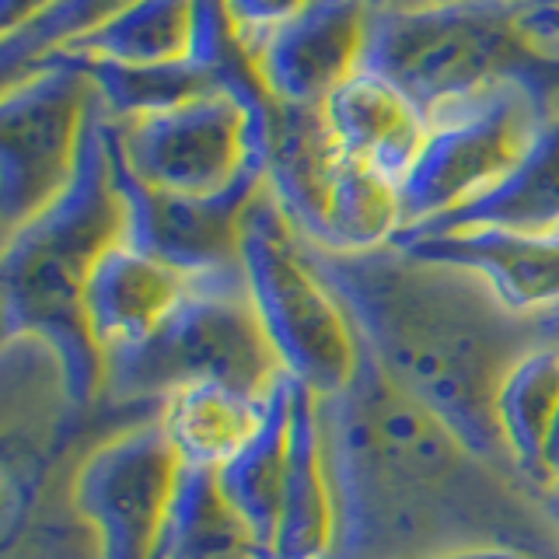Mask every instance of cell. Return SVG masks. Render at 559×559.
<instances>
[{
  "mask_svg": "<svg viewBox=\"0 0 559 559\" xmlns=\"http://www.w3.org/2000/svg\"><path fill=\"white\" fill-rule=\"evenodd\" d=\"M116 241H122V200L109 154V112L95 95L78 165L60 197L4 241L8 336L46 343L78 406H87L105 381L102 349L84 322V280Z\"/></svg>",
  "mask_w": 559,
  "mask_h": 559,
  "instance_id": "obj_2",
  "label": "cell"
},
{
  "mask_svg": "<svg viewBox=\"0 0 559 559\" xmlns=\"http://www.w3.org/2000/svg\"><path fill=\"white\" fill-rule=\"evenodd\" d=\"M532 11H559V0H528Z\"/></svg>",
  "mask_w": 559,
  "mask_h": 559,
  "instance_id": "obj_31",
  "label": "cell"
},
{
  "mask_svg": "<svg viewBox=\"0 0 559 559\" xmlns=\"http://www.w3.org/2000/svg\"><path fill=\"white\" fill-rule=\"evenodd\" d=\"M367 11V0H308L249 49L266 95L276 105H322L360 63Z\"/></svg>",
  "mask_w": 559,
  "mask_h": 559,
  "instance_id": "obj_11",
  "label": "cell"
},
{
  "mask_svg": "<svg viewBox=\"0 0 559 559\" xmlns=\"http://www.w3.org/2000/svg\"><path fill=\"white\" fill-rule=\"evenodd\" d=\"M224 4H227V14H231L241 49L249 52L280 25H287L308 0H224Z\"/></svg>",
  "mask_w": 559,
  "mask_h": 559,
  "instance_id": "obj_26",
  "label": "cell"
},
{
  "mask_svg": "<svg viewBox=\"0 0 559 559\" xmlns=\"http://www.w3.org/2000/svg\"><path fill=\"white\" fill-rule=\"evenodd\" d=\"M127 4H133V0H52L43 14H35L32 22H25L22 28L8 32L4 39H0L4 81L39 57H46V52H52L57 46L78 39V35H87L102 22H109V17L119 14Z\"/></svg>",
  "mask_w": 559,
  "mask_h": 559,
  "instance_id": "obj_25",
  "label": "cell"
},
{
  "mask_svg": "<svg viewBox=\"0 0 559 559\" xmlns=\"http://www.w3.org/2000/svg\"><path fill=\"white\" fill-rule=\"evenodd\" d=\"M186 276L162 266L127 241L105 249L84 280V322L105 354L151 336L154 325L175 308Z\"/></svg>",
  "mask_w": 559,
  "mask_h": 559,
  "instance_id": "obj_15",
  "label": "cell"
},
{
  "mask_svg": "<svg viewBox=\"0 0 559 559\" xmlns=\"http://www.w3.org/2000/svg\"><path fill=\"white\" fill-rule=\"evenodd\" d=\"M262 416L266 399L238 392L224 381H192L162 402L157 419L182 465L217 472L252 441Z\"/></svg>",
  "mask_w": 559,
  "mask_h": 559,
  "instance_id": "obj_19",
  "label": "cell"
},
{
  "mask_svg": "<svg viewBox=\"0 0 559 559\" xmlns=\"http://www.w3.org/2000/svg\"><path fill=\"white\" fill-rule=\"evenodd\" d=\"M49 4L52 0H0V28H4V35L22 28L35 14H43Z\"/></svg>",
  "mask_w": 559,
  "mask_h": 559,
  "instance_id": "obj_28",
  "label": "cell"
},
{
  "mask_svg": "<svg viewBox=\"0 0 559 559\" xmlns=\"http://www.w3.org/2000/svg\"><path fill=\"white\" fill-rule=\"evenodd\" d=\"M179 468L162 419L122 430L87 454L74 479V507L95 528V559L154 556Z\"/></svg>",
  "mask_w": 559,
  "mask_h": 559,
  "instance_id": "obj_10",
  "label": "cell"
},
{
  "mask_svg": "<svg viewBox=\"0 0 559 559\" xmlns=\"http://www.w3.org/2000/svg\"><path fill=\"white\" fill-rule=\"evenodd\" d=\"M371 8H399V4H427V0H367Z\"/></svg>",
  "mask_w": 559,
  "mask_h": 559,
  "instance_id": "obj_30",
  "label": "cell"
},
{
  "mask_svg": "<svg viewBox=\"0 0 559 559\" xmlns=\"http://www.w3.org/2000/svg\"><path fill=\"white\" fill-rule=\"evenodd\" d=\"M238 249L255 319L280 367L319 399L346 392L364 360L357 332L266 186L245 210Z\"/></svg>",
  "mask_w": 559,
  "mask_h": 559,
  "instance_id": "obj_5",
  "label": "cell"
},
{
  "mask_svg": "<svg viewBox=\"0 0 559 559\" xmlns=\"http://www.w3.org/2000/svg\"><path fill=\"white\" fill-rule=\"evenodd\" d=\"M518 4H524V8H528V0H518Z\"/></svg>",
  "mask_w": 559,
  "mask_h": 559,
  "instance_id": "obj_32",
  "label": "cell"
},
{
  "mask_svg": "<svg viewBox=\"0 0 559 559\" xmlns=\"http://www.w3.org/2000/svg\"><path fill=\"white\" fill-rule=\"evenodd\" d=\"M95 81L81 57L52 49L4 81L0 98V217L17 231L60 197L78 165Z\"/></svg>",
  "mask_w": 559,
  "mask_h": 559,
  "instance_id": "obj_8",
  "label": "cell"
},
{
  "mask_svg": "<svg viewBox=\"0 0 559 559\" xmlns=\"http://www.w3.org/2000/svg\"><path fill=\"white\" fill-rule=\"evenodd\" d=\"M192 0H133L109 22L78 35L57 49L87 60L116 63H165L189 52Z\"/></svg>",
  "mask_w": 559,
  "mask_h": 559,
  "instance_id": "obj_23",
  "label": "cell"
},
{
  "mask_svg": "<svg viewBox=\"0 0 559 559\" xmlns=\"http://www.w3.org/2000/svg\"><path fill=\"white\" fill-rule=\"evenodd\" d=\"M305 255L343 305L360 354L472 454L511 462L497 427V392L535 349L532 340L546 343L538 322L511 314L472 273L413 259L395 245L332 252L305 241Z\"/></svg>",
  "mask_w": 559,
  "mask_h": 559,
  "instance_id": "obj_1",
  "label": "cell"
},
{
  "mask_svg": "<svg viewBox=\"0 0 559 559\" xmlns=\"http://www.w3.org/2000/svg\"><path fill=\"white\" fill-rule=\"evenodd\" d=\"M542 468H546V479L559 486V409L549 424V433H546V448H542Z\"/></svg>",
  "mask_w": 559,
  "mask_h": 559,
  "instance_id": "obj_29",
  "label": "cell"
},
{
  "mask_svg": "<svg viewBox=\"0 0 559 559\" xmlns=\"http://www.w3.org/2000/svg\"><path fill=\"white\" fill-rule=\"evenodd\" d=\"M322 112L340 151L381 171L395 186L409 175L427 140V116L389 81L367 70H354L322 102Z\"/></svg>",
  "mask_w": 559,
  "mask_h": 559,
  "instance_id": "obj_16",
  "label": "cell"
},
{
  "mask_svg": "<svg viewBox=\"0 0 559 559\" xmlns=\"http://www.w3.org/2000/svg\"><path fill=\"white\" fill-rule=\"evenodd\" d=\"M402 231L399 186L357 157H343L325 214V245L332 252H371Z\"/></svg>",
  "mask_w": 559,
  "mask_h": 559,
  "instance_id": "obj_24",
  "label": "cell"
},
{
  "mask_svg": "<svg viewBox=\"0 0 559 559\" xmlns=\"http://www.w3.org/2000/svg\"><path fill=\"white\" fill-rule=\"evenodd\" d=\"M270 127L273 98L252 63L203 98L122 122L112 119L127 168L144 186L175 197H214L227 189L252 162L270 157Z\"/></svg>",
  "mask_w": 559,
  "mask_h": 559,
  "instance_id": "obj_6",
  "label": "cell"
},
{
  "mask_svg": "<svg viewBox=\"0 0 559 559\" xmlns=\"http://www.w3.org/2000/svg\"><path fill=\"white\" fill-rule=\"evenodd\" d=\"M556 105L542 102L521 81H493L430 109L427 140L399 186L402 231L486 192L518 162Z\"/></svg>",
  "mask_w": 559,
  "mask_h": 559,
  "instance_id": "obj_7",
  "label": "cell"
},
{
  "mask_svg": "<svg viewBox=\"0 0 559 559\" xmlns=\"http://www.w3.org/2000/svg\"><path fill=\"white\" fill-rule=\"evenodd\" d=\"M476 227H497V231H559V105L549 119L535 130L528 147L507 175L479 192L476 200L451 210V214L427 221L399 235H444V231H476Z\"/></svg>",
  "mask_w": 559,
  "mask_h": 559,
  "instance_id": "obj_17",
  "label": "cell"
},
{
  "mask_svg": "<svg viewBox=\"0 0 559 559\" xmlns=\"http://www.w3.org/2000/svg\"><path fill=\"white\" fill-rule=\"evenodd\" d=\"M74 57V52H70ZM87 78L95 81V92L116 122L165 112L175 105H186L192 98H203L227 84L235 70L249 67L252 60H241L227 70H210L197 60H165V63H116V60H87Z\"/></svg>",
  "mask_w": 559,
  "mask_h": 559,
  "instance_id": "obj_21",
  "label": "cell"
},
{
  "mask_svg": "<svg viewBox=\"0 0 559 559\" xmlns=\"http://www.w3.org/2000/svg\"><path fill=\"white\" fill-rule=\"evenodd\" d=\"M290 413H294V378L284 371L266 395V416L255 437L214 476L221 497L252 532L262 559H270L273 535L280 524V500H284L287 448H290Z\"/></svg>",
  "mask_w": 559,
  "mask_h": 559,
  "instance_id": "obj_18",
  "label": "cell"
},
{
  "mask_svg": "<svg viewBox=\"0 0 559 559\" xmlns=\"http://www.w3.org/2000/svg\"><path fill=\"white\" fill-rule=\"evenodd\" d=\"M559 409V346L528 349L497 392V427L507 459L532 483L549 486L542 468L549 424Z\"/></svg>",
  "mask_w": 559,
  "mask_h": 559,
  "instance_id": "obj_22",
  "label": "cell"
},
{
  "mask_svg": "<svg viewBox=\"0 0 559 559\" xmlns=\"http://www.w3.org/2000/svg\"><path fill=\"white\" fill-rule=\"evenodd\" d=\"M284 374L262 332L241 262L186 280L182 297L151 336L105 354L102 389L112 402H165L192 381H224L266 399Z\"/></svg>",
  "mask_w": 559,
  "mask_h": 559,
  "instance_id": "obj_4",
  "label": "cell"
},
{
  "mask_svg": "<svg viewBox=\"0 0 559 559\" xmlns=\"http://www.w3.org/2000/svg\"><path fill=\"white\" fill-rule=\"evenodd\" d=\"M518 0H427L371 8L357 70L389 81L419 112L493 81H521L556 105L559 52L524 32Z\"/></svg>",
  "mask_w": 559,
  "mask_h": 559,
  "instance_id": "obj_3",
  "label": "cell"
},
{
  "mask_svg": "<svg viewBox=\"0 0 559 559\" xmlns=\"http://www.w3.org/2000/svg\"><path fill=\"white\" fill-rule=\"evenodd\" d=\"M112 175L122 200V241L179 276H206L241 262V217L255 192L266 186V162H252L238 179L214 197H175L136 179L119 157L109 119Z\"/></svg>",
  "mask_w": 559,
  "mask_h": 559,
  "instance_id": "obj_9",
  "label": "cell"
},
{
  "mask_svg": "<svg viewBox=\"0 0 559 559\" xmlns=\"http://www.w3.org/2000/svg\"><path fill=\"white\" fill-rule=\"evenodd\" d=\"M343 157L322 105L273 102L266 189L284 210L287 224L311 245H325L329 197Z\"/></svg>",
  "mask_w": 559,
  "mask_h": 559,
  "instance_id": "obj_13",
  "label": "cell"
},
{
  "mask_svg": "<svg viewBox=\"0 0 559 559\" xmlns=\"http://www.w3.org/2000/svg\"><path fill=\"white\" fill-rule=\"evenodd\" d=\"M419 559H542V556L521 546H507V542H472V546H448Z\"/></svg>",
  "mask_w": 559,
  "mask_h": 559,
  "instance_id": "obj_27",
  "label": "cell"
},
{
  "mask_svg": "<svg viewBox=\"0 0 559 559\" xmlns=\"http://www.w3.org/2000/svg\"><path fill=\"white\" fill-rule=\"evenodd\" d=\"M336 532V489L325 459L319 395L294 381L287 476L270 559H332Z\"/></svg>",
  "mask_w": 559,
  "mask_h": 559,
  "instance_id": "obj_14",
  "label": "cell"
},
{
  "mask_svg": "<svg viewBox=\"0 0 559 559\" xmlns=\"http://www.w3.org/2000/svg\"><path fill=\"white\" fill-rule=\"evenodd\" d=\"M151 559H262L210 468H179Z\"/></svg>",
  "mask_w": 559,
  "mask_h": 559,
  "instance_id": "obj_20",
  "label": "cell"
},
{
  "mask_svg": "<svg viewBox=\"0 0 559 559\" xmlns=\"http://www.w3.org/2000/svg\"><path fill=\"white\" fill-rule=\"evenodd\" d=\"M395 249L413 259L472 273L518 319L542 322L559 311V231H444L395 235Z\"/></svg>",
  "mask_w": 559,
  "mask_h": 559,
  "instance_id": "obj_12",
  "label": "cell"
}]
</instances>
